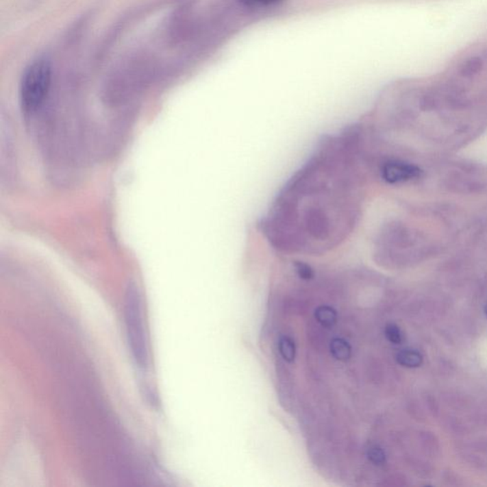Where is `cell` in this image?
I'll return each instance as SVG.
<instances>
[{
  "instance_id": "11",
  "label": "cell",
  "mask_w": 487,
  "mask_h": 487,
  "mask_svg": "<svg viewBox=\"0 0 487 487\" xmlns=\"http://www.w3.org/2000/svg\"><path fill=\"white\" fill-rule=\"evenodd\" d=\"M486 314H487V305H486Z\"/></svg>"
},
{
  "instance_id": "8",
  "label": "cell",
  "mask_w": 487,
  "mask_h": 487,
  "mask_svg": "<svg viewBox=\"0 0 487 487\" xmlns=\"http://www.w3.org/2000/svg\"><path fill=\"white\" fill-rule=\"evenodd\" d=\"M385 334L386 339L394 345L401 344L403 341V334L397 325L388 324L386 325Z\"/></svg>"
},
{
  "instance_id": "2",
  "label": "cell",
  "mask_w": 487,
  "mask_h": 487,
  "mask_svg": "<svg viewBox=\"0 0 487 487\" xmlns=\"http://www.w3.org/2000/svg\"><path fill=\"white\" fill-rule=\"evenodd\" d=\"M51 68L45 58L34 61L22 75L19 97L22 109L34 112L42 105L50 90Z\"/></svg>"
},
{
  "instance_id": "7",
  "label": "cell",
  "mask_w": 487,
  "mask_h": 487,
  "mask_svg": "<svg viewBox=\"0 0 487 487\" xmlns=\"http://www.w3.org/2000/svg\"><path fill=\"white\" fill-rule=\"evenodd\" d=\"M279 351L284 359L288 363H292L295 359L296 347L291 338L283 336L279 341Z\"/></svg>"
},
{
  "instance_id": "3",
  "label": "cell",
  "mask_w": 487,
  "mask_h": 487,
  "mask_svg": "<svg viewBox=\"0 0 487 487\" xmlns=\"http://www.w3.org/2000/svg\"><path fill=\"white\" fill-rule=\"evenodd\" d=\"M330 352L335 359L340 362H346L351 358L352 349L351 345L342 339V338H335L330 342Z\"/></svg>"
},
{
  "instance_id": "10",
  "label": "cell",
  "mask_w": 487,
  "mask_h": 487,
  "mask_svg": "<svg viewBox=\"0 0 487 487\" xmlns=\"http://www.w3.org/2000/svg\"><path fill=\"white\" fill-rule=\"evenodd\" d=\"M282 1L283 0H241L242 3L249 7L271 6Z\"/></svg>"
},
{
  "instance_id": "6",
  "label": "cell",
  "mask_w": 487,
  "mask_h": 487,
  "mask_svg": "<svg viewBox=\"0 0 487 487\" xmlns=\"http://www.w3.org/2000/svg\"><path fill=\"white\" fill-rule=\"evenodd\" d=\"M484 67V60L479 56H473L469 58L466 62L462 64L461 68V73L464 77H472L474 75H478Z\"/></svg>"
},
{
  "instance_id": "9",
  "label": "cell",
  "mask_w": 487,
  "mask_h": 487,
  "mask_svg": "<svg viewBox=\"0 0 487 487\" xmlns=\"http://www.w3.org/2000/svg\"><path fill=\"white\" fill-rule=\"evenodd\" d=\"M368 456L371 462H373L374 464H378V466L383 464L386 462L385 452L378 447H371L368 450Z\"/></svg>"
},
{
  "instance_id": "4",
  "label": "cell",
  "mask_w": 487,
  "mask_h": 487,
  "mask_svg": "<svg viewBox=\"0 0 487 487\" xmlns=\"http://www.w3.org/2000/svg\"><path fill=\"white\" fill-rule=\"evenodd\" d=\"M401 366L405 368H418L423 363V356L414 349H403L396 356Z\"/></svg>"
},
{
  "instance_id": "1",
  "label": "cell",
  "mask_w": 487,
  "mask_h": 487,
  "mask_svg": "<svg viewBox=\"0 0 487 487\" xmlns=\"http://www.w3.org/2000/svg\"><path fill=\"white\" fill-rule=\"evenodd\" d=\"M125 324L129 349L139 369L147 371L151 364L150 340L146 327L145 310L140 291L129 286L125 299Z\"/></svg>"
},
{
  "instance_id": "5",
  "label": "cell",
  "mask_w": 487,
  "mask_h": 487,
  "mask_svg": "<svg viewBox=\"0 0 487 487\" xmlns=\"http://www.w3.org/2000/svg\"><path fill=\"white\" fill-rule=\"evenodd\" d=\"M315 318L323 327H332L337 322V313L329 305H320L315 310Z\"/></svg>"
}]
</instances>
